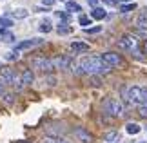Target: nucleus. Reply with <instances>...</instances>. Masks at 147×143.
<instances>
[{
  "instance_id": "nucleus-1",
  "label": "nucleus",
  "mask_w": 147,
  "mask_h": 143,
  "mask_svg": "<svg viewBox=\"0 0 147 143\" xmlns=\"http://www.w3.org/2000/svg\"><path fill=\"white\" fill-rule=\"evenodd\" d=\"M80 65H82L84 73L89 74V76H102V74H107V73L113 71V67H109L104 60H102V56H96V54L82 58Z\"/></svg>"
},
{
  "instance_id": "nucleus-2",
  "label": "nucleus",
  "mask_w": 147,
  "mask_h": 143,
  "mask_svg": "<svg viewBox=\"0 0 147 143\" xmlns=\"http://www.w3.org/2000/svg\"><path fill=\"white\" fill-rule=\"evenodd\" d=\"M104 114L111 118H122L123 116V103L118 98H105L104 100Z\"/></svg>"
},
{
  "instance_id": "nucleus-3",
  "label": "nucleus",
  "mask_w": 147,
  "mask_h": 143,
  "mask_svg": "<svg viewBox=\"0 0 147 143\" xmlns=\"http://www.w3.org/2000/svg\"><path fill=\"white\" fill-rule=\"evenodd\" d=\"M122 96L129 105H140L142 103V87L138 85H131V87H123L122 89Z\"/></svg>"
},
{
  "instance_id": "nucleus-4",
  "label": "nucleus",
  "mask_w": 147,
  "mask_h": 143,
  "mask_svg": "<svg viewBox=\"0 0 147 143\" xmlns=\"http://www.w3.org/2000/svg\"><path fill=\"white\" fill-rule=\"evenodd\" d=\"M118 47L123 49V51H129V53H134L138 54V38L129 33V35H123L120 40H118Z\"/></svg>"
},
{
  "instance_id": "nucleus-5",
  "label": "nucleus",
  "mask_w": 147,
  "mask_h": 143,
  "mask_svg": "<svg viewBox=\"0 0 147 143\" xmlns=\"http://www.w3.org/2000/svg\"><path fill=\"white\" fill-rule=\"evenodd\" d=\"M31 65L33 69H38L40 73H53L55 65H53V58H47V56H35V58L31 60Z\"/></svg>"
},
{
  "instance_id": "nucleus-6",
  "label": "nucleus",
  "mask_w": 147,
  "mask_h": 143,
  "mask_svg": "<svg viewBox=\"0 0 147 143\" xmlns=\"http://www.w3.org/2000/svg\"><path fill=\"white\" fill-rule=\"evenodd\" d=\"M100 56H102V60H104L107 65L113 67V69H115V67H122V65H123V58H122V56L118 54V53L107 51V53H102Z\"/></svg>"
},
{
  "instance_id": "nucleus-7",
  "label": "nucleus",
  "mask_w": 147,
  "mask_h": 143,
  "mask_svg": "<svg viewBox=\"0 0 147 143\" xmlns=\"http://www.w3.org/2000/svg\"><path fill=\"white\" fill-rule=\"evenodd\" d=\"M73 134H75V138L80 143H93L94 141V136L89 132L87 129H84V127H75L73 129Z\"/></svg>"
},
{
  "instance_id": "nucleus-8",
  "label": "nucleus",
  "mask_w": 147,
  "mask_h": 143,
  "mask_svg": "<svg viewBox=\"0 0 147 143\" xmlns=\"http://www.w3.org/2000/svg\"><path fill=\"white\" fill-rule=\"evenodd\" d=\"M16 78L18 76H16V73L13 69H9V67H2L0 69V83L2 85H13Z\"/></svg>"
},
{
  "instance_id": "nucleus-9",
  "label": "nucleus",
  "mask_w": 147,
  "mask_h": 143,
  "mask_svg": "<svg viewBox=\"0 0 147 143\" xmlns=\"http://www.w3.org/2000/svg\"><path fill=\"white\" fill-rule=\"evenodd\" d=\"M73 64V60H71V56H65V54H60V56H55L53 58V65H55V69H60V71H64L67 69Z\"/></svg>"
},
{
  "instance_id": "nucleus-10",
  "label": "nucleus",
  "mask_w": 147,
  "mask_h": 143,
  "mask_svg": "<svg viewBox=\"0 0 147 143\" xmlns=\"http://www.w3.org/2000/svg\"><path fill=\"white\" fill-rule=\"evenodd\" d=\"M44 40L42 38H31V40H24V42H20L16 45V51H26V49H33L36 47V45H42Z\"/></svg>"
},
{
  "instance_id": "nucleus-11",
  "label": "nucleus",
  "mask_w": 147,
  "mask_h": 143,
  "mask_svg": "<svg viewBox=\"0 0 147 143\" xmlns=\"http://www.w3.org/2000/svg\"><path fill=\"white\" fill-rule=\"evenodd\" d=\"M138 116L147 118V87H142V103L138 105Z\"/></svg>"
},
{
  "instance_id": "nucleus-12",
  "label": "nucleus",
  "mask_w": 147,
  "mask_h": 143,
  "mask_svg": "<svg viewBox=\"0 0 147 143\" xmlns=\"http://www.w3.org/2000/svg\"><path fill=\"white\" fill-rule=\"evenodd\" d=\"M69 47H71V51L75 54H82V53H87V51H89V45L84 44V42H73Z\"/></svg>"
},
{
  "instance_id": "nucleus-13",
  "label": "nucleus",
  "mask_w": 147,
  "mask_h": 143,
  "mask_svg": "<svg viewBox=\"0 0 147 143\" xmlns=\"http://www.w3.org/2000/svg\"><path fill=\"white\" fill-rule=\"evenodd\" d=\"M20 80H22V83H24V87L26 85H31L33 82H35V74H33L31 69H24L20 74Z\"/></svg>"
},
{
  "instance_id": "nucleus-14",
  "label": "nucleus",
  "mask_w": 147,
  "mask_h": 143,
  "mask_svg": "<svg viewBox=\"0 0 147 143\" xmlns=\"http://www.w3.org/2000/svg\"><path fill=\"white\" fill-rule=\"evenodd\" d=\"M136 27H147V7L140 9V13L136 16Z\"/></svg>"
},
{
  "instance_id": "nucleus-15",
  "label": "nucleus",
  "mask_w": 147,
  "mask_h": 143,
  "mask_svg": "<svg viewBox=\"0 0 147 143\" xmlns=\"http://www.w3.org/2000/svg\"><path fill=\"white\" fill-rule=\"evenodd\" d=\"M105 16H107V11L104 7H93V11H91V18L93 20H104Z\"/></svg>"
},
{
  "instance_id": "nucleus-16",
  "label": "nucleus",
  "mask_w": 147,
  "mask_h": 143,
  "mask_svg": "<svg viewBox=\"0 0 147 143\" xmlns=\"http://www.w3.org/2000/svg\"><path fill=\"white\" fill-rule=\"evenodd\" d=\"M140 130H142V127H140L138 123H134V122H129V123L125 125V132H127V134H131V136L138 134Z\"/></svg>"
},
{
  "instance_id": "nucleus-17",
  "label": "nucleus",
  "mask_w": 147,
  "mask_h": 143,
  "mask_svg": "<svg viewBox=\"0 0 147 143\" xmlns=\"http://www.w3.org/2000/svg\"><path fill=\"white\" fill-rule=\"evenodd\" d=\"M65 11H67V13H80L82 7H80V4L73 2V0H67V2H65Z\"/></svg>"
},
{
  "instance_id": "nucleus-18",
  "label": "nucleus",
  "mask_w": 147,
  "mask_h": 143,
  "mask_svg": "<svg viewBox=\"0 0 147 143\" xmlns=\"http://www.w3.org/2000/svg\"><path fill=\"white\" fill-rule=\"evenodd\" d=\"M11 16H13V18L22 20V18H27V16H29V11L24 9V7H18V9H15L13 13H11Z\"/></svg>"
},
{
  "instance_id": "nucleus-19",
  "label": "nucleus",
  "mask_w": 147,
  "mask_h": 143,
  "mask_svg": "<svg viewBox=\"0 0 147 143\" xmlns=\"http://www.w3.org/2000/svg\"><path fill=\"white\" fill-rule=\"evenodd\" d=\"M2 103L4 105H13L15 103V93H4L2 94Z\"/></svg>"
},
{
  "instance_id": "nucleus-20",
  "label": "nucleus",
  "mask_w": 147,
  "mask_h": 143,
  "mask_svg": "<svg viewBox=\"0 0 147 143\" xmlns=\"http://www.w3.org/2000/svg\"><path fill=\"white\" fill-rule=\"evenodd\" d=\"M56 16L62 20V24H69L71 22V13H67V11H56Z\"/></svg>"
},
{
  "instance_id": "nucleus-21",
  "label": "nucleus",
  "mask_w": 147,
  "mask_h": 143,
  "mask_svg": "<svg viewBox=\"0 0 147 143\" xmlns=\"http://www.w3.org/2000/svg\"><path fill=\"white\" fill-rule=\"evenodd\" d=\"M71 31L73 29L69 27V24H62V22L58 24V27H56V33H58V35H69Z\"/></svg>"
},
{
  "instance_id": "nucleus-22",
  "label": "nucleus",
  "mask_w": 147,
  "mask_h": 143,
  "mask_svg": "<svg viewBox=\"0 0 147 143\" xmlns=\"http://www.w3.org/2000/svg\"><path fill=\"white\" fill-rule=\"evenodd\" d=\"M38 31H40V33H51V31H53V26H51L49 20H44L42 24L38 26Z\"/></svg>"
},
{
  "instance_id": "nucleus-23",
  "label": "nucleus",
  "mask_w": 147,
  "mask_h": 143,
  "mask_svg": "<svg viewBox=\"0 0 147 143\" xmlns=\"http://www.w3.org/2000/svg\"><path fill=\"white\" fill-rule=\"evenodd\" d=\"M115 140H118V132H116V130H111V132H107L104 136V141H107V143H113Z\"/></svg>"
},
{
  "instance_id": "nucleus-24",
  "label": "nucleus",
  "mask_w": 147,
  "mask_h": 143,
  "mask_svg": "<svg viewBox=\"0 0 147 143\" xmlns=\"http://www.w3.org/2000/svg\"><path fill=\"white\" fill-rule=\"evenodd\" d=\"M134 9H136V4H134V2H131V4H122L120 5V11H122V13H129V11H134Z\"/></svg>"
},
{
  "instance_id": "nucleus-25",
  "label": "nucleus",
  "mask_w": 147,
  "mask_h": 143,
  "mask_svg": "<svg viewBox=\"0 0 147 143\" xmlns=\"http://www.w3.org/2000/svg\"><path fill=\"white\" fill-rule=\"evenodd\" d=\"M78 24L84 26L87 29V26H91V16H86V15H80V18H78Z\"/></svg>"
},
{
  "instance_id": "nucleus-26",
  "label": "nucleus",
  "mask_w": 147,
  "mask_h": 143,
  "mask_svg": "<svg viewBox=\"0 0 147 143\" xmlns=\"http://www.w3.org/2000/svg\"><path fill=\"white\" fill-rule=\"evenodd\" d=\"M0 26H2V29H9V27L13 26V20L7 18V16H2V18H0Z\"/></svg>"
},
{
  "instance_id": "nucleus-27",
  "label": "nucleus",
  "mask_w": 147,
  "mask_h": 143,
  "mask_svg": "<svg viewBox=\"0 0 147 143\" xmlns=\"http://www.w3.org/2000/svg\"><path fill=\"white\" fill-rule=\"evenodd\" d=\"M134 36H142V38H147V27H136V29H134V33H133Z\"/></svg>"
},
{
  "instance_id": "nucleus-28",
  "label": "nucleus",
  "mask_w": 147,
  "mask_h": 143,
  "mask_svg": "<svg viewBox=\"0 0 147 143\" xmlns=\"http://www.w3.org/2000/svg\"><path fill=\"white\" fill-rule=\"evenodd\" d=\"M89 83H91L93 87H100V85H102V78L100 76H91V78H89Z\"/></svg>"
},
{
  "instance_id": "nucleus-29",
  "label": "nucleus",
  "mask_w": 147,
  "mask_h": 143,
  "mask_svg": "<svg viewBox=\"0 0 147 143\" xmlns=\"http://www.w3.org/2000/svg\"><path fill=\"white\" fill-rule=\"evenodd\" d=\"M100 31H102V26H94V27H87L86 29L87 35H96V33H100Z\"/></svg>"
},
{
  "instance_id": "nucleus-30",
  "label": "nucleus",
  "mask_w": 147,
  "mask_h": 143,
  "mask_svg": "<svg viewBox=\"0 0 147 143\" xmlns=\"http://www.w3.org/2000/svg\"><path fill=\"white\" fill-rule=\"evenodd\" d=\"M44 143H69V141H65V140H60V138H47Z\"/></svg>"
},
{
  "instance_id": "nucleus-31",
  "label": "nucleus",
  "mask_w": 147,
  "mask_h": 143,
  "mask_svg": "<svg viewBox=\"0 0 147 143\" xmlns=\"http://www.w3.org/2000/svg\"><path fill=\"white\" fill-rule=\"evenodd\" d=\"M2 42H15V36L11 35V33H5V35L2 36Z\"/></svg>"
},
{
  "instance_id": "nucleus-32",
  "label": "nucleus",
  "mask_w": 147,
  "mask_h": 143,
  "mask_svg": "<svg viewBox=\"0 0 147 143\" xmlns=\"http://www.w3.org/2000/svg\"><path fill=\"white\" fill-rule=\"evenodd\" d=\"M16 58H18V54H16V53H7V54H5V60H7V62H13Z\"/></svg>"
},
{
  "instance_id": "nucleus-33",
  "label": "nucleus",
  "mask_w": 147,
  "mask_h": 143,
  "mask_svg": "<svg viewBox=\"0 0 147 143\" xmlns=\"http://www.w3.org/2000/svg\"><path fill=\"white\" fill-rule=\"evenodd\" d=\"M46 82H47V85H51V87H53V85H56V78H55V76H47Z\"/></svg>"
},
{
  "instance_id": "nucleus-34",
  "label": "nucleus",
  "mask_w": 147,
  "mask_h": 143,
  "mask_svg": "<svg viewBox=\"0 0 147 143\" xmlns=\"http://www.w3.org/2000/svg\"><path fill=\"white\" fill-rule=\"evenodd\" d=\"M118 2H120V0H104V4H105V5H116Z\"/></svg>"
},
{
  "instance_id": "nucleus-35",
  "label": "nucleus",
  "mask_w": 147,
  "mask_h": 143,
  "mask_svg": "<svg viewBox=\"0 0 147 143\" xmlns=\"http://www.w3.org/2000/svg\"><path fill=\"white\" fill-rule=\"evenodd\" d=\"M42 4L46 5V7H51V5L55 4V0H42Z\"/></svg>"
},
{
  "instance_id": "nucleus-36",
  "label": "nucleus",
  "mask_w": 147,
  "mask_h": 143,
  "mask_svg": "<svg viewBox=\"0 0 147 143\" xmlns=\"http://www.w3.org/2000/svg\"><path fill=\"white\" fill-rule=\"evenodd\" d=\"M36 11H38V13H46V11H49V9L47 7H38Z\"/></svg>"
},
{
  "instance_id": "nucleus-37",
  "label": "nucleus",
  "mask_w": 147,
  "mask_h": 143,
  "mask_svg": "<svg viewBox=\"0 0 147 143\" xmlns=\"http://www.w3.org/2000/svg\"><path fill=\"white\" fill-rule=\"evenodd\" d=\"M87 2H89V4H91V5H93V7H94V5H96V4H98V0H87Z\"/></svg>"
},
{
  "instance_id": "nucleus-38",
  "label": "nucleus",
  "mask_w": 147,
  "mask_h": 143,
  "mask_svg": "<svg viewBox=\"0 0 147 143\" xmlns=\"http://www.w3.org/2000/svg\"><path fill=\"white\" fill-rule=\"evenodd\" d=\"M5 35V29H2V27H0V36H4Z\"/></svg>"
},
{
  "instance_id": "nucleus-39",
  "label": "nucleus",
  "mask_w": 147,
  "mask_h": 143,
  "mask_svg": "<svg viewBox=\"0 0 147 143\" xmlns=\"http://www.w3.org/2000/svg\"><path fill=\"white\" fill-rule=\"evenodd\" d=\"M144 51H145V54H147V40H145V44H144Z\"/></svg>"
},
{
  "instance_id": "nucleus-40",
  "label": "nucleus",
  "mask_w": 147,
  "mask_h": 143,
  "mask_svg": "<svg viewBox=\"0 0 147 143\" xmlns=\"http://www.w3.org/2000/svg\"><path fill=\"white\" fill-rule=\"evenodd\" d=\"M138 143H147V141H138Z\"/></svg>"
},
{
  "instance_id": "nucleus-41",
  "label": "nucleus",
  "mask_w": 147,
  "mask_h": 143,
  "mask_svg": "<svg viewBox=\"0 0 147 143\" xmlns=\"http://www.w3.org/2000/svg\"><path fill=\"white\" fill-rule=\"evenodd\" d=\"M16 143H22V141H16ZM24 143H27V141H24Z\"/></svg>"
},
{
  "instance_id": "nucleus-42",
  "label": "nucleus",
  "mask_w": 147,
  "mask_h": 143,
  "mask_svg": "<svg viewBox=\"0 0 147 143\" xmlns=\"http://www.w3.org/2000/svg\"><path fill=\"white\" fill-rule=\"evenodd\" d=\"M64 2H67V0H64Z\"/></svg>"
}]
</instances>
